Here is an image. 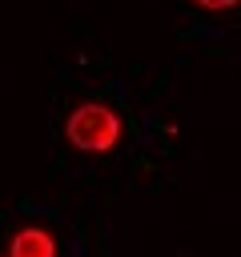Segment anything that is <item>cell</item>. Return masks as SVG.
I'll list each match as a JSON object with an SVG mask.
<instances>
[{"instance_id": "cell-2", "label": "cell", "mask_w": 241, "mask_h": 257, "mask_svg": "<svg viewBox=\"0 0 241 257\" xmlns=\"http://www.w3.org/2000/svg\"><path fill=\"white\" fill-rule=\"evenodd\" d=\"M8 257H56V241H52V233H48V229L28 225V229H20V233L12 237Z\"/></svg>"}, {"instance_id": "cell-3", "label": "cell", "mask_w": 241, "mask_h": 257, "mask_svg": "<svg viewBox=\"0 0 241 257\" xmlns=\"http://www.w3.org/2000/svg\"><path fill=\"white\" fill-rule=\"evenodd\" d=\"M197 8H209V12H225V8H237L241 0H193Z\"/></svg>"}, {"instance_id": "cell-1", "label": "cell", "mask_w": 241, "mask_h": 257, "mask_svg": "<svg viewBox=\"0 0 241 257\" xmlns=\"http://www.w3.org/2000/svg\"><path fill=\"white\" fill-rule=\"evenodd\" d=\"M64 133H68L72 149H80V153H108V149L120 141V116H116L108 104L88 100V104H76V108L68 112Z\"/></svg>"}]
</instances>
